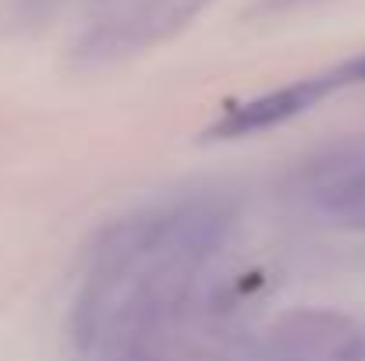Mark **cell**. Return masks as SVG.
<instances>
[{
  "label": "cell",
  "instance_id": "cell-1",
  "mask_svg": "<svg viewBox=\"0 0 365 361\" xmlns=\"http://www.w3.org/2000/svg\"><path fill=\"white\" fill-rule=\"evenodd\" d=\"M365 82V57H355L327 75H316V78H302L294 85H284L277 93H266L252 103L235 107L227 117L220 120L210 135L213 138H235V135H248V131H262V127H273L280 120L294 117L302 110H309L312 103H319L323 96L344 89V85H362Z\"/></svg>",
  "mask_w": 365,
  "mask_h": 361
},
{
  "label": "cell",
  "instance_id": "cell-3",
  "mask_svg": "<svg viewBox=\"0 0 365 361\" xmlns=\"http://www.w3.org/2000/svg\"><path fill=\"white\" fill-rule=\"evenodd\" d=\"M312 202L341 227H365V156H337L312 174Z\"/></svg>",
  "mask_w": 365,
  "mask_h": 361
},
{
  "label": "cell",
  "instance_id": "cell-2",
  "mask_svg": "<svg viewBox=\"0 0 365 361\" xmlns=\"http://www.w3.org/2000/svg\"><path fill=\"white\" fill-rule=\"evenodd\" d=\"M280 361H365V330L337 312H294L277 326Z\"/></svg>",
  "mask_w": 365,
  "mask_h": 361
}]
</instances>
